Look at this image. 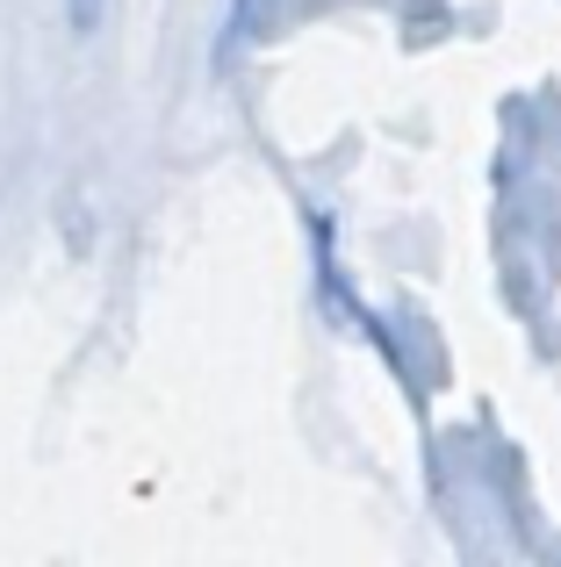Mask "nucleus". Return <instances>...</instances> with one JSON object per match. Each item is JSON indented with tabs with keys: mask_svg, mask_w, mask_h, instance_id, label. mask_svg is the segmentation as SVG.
Listing matches in <instances>:
<instances>
[{
	"mask_svg": "<svg viewBox=\"0 0 561 567\" xmlns=\"http://www.w3.org/2000/svg\"><path fill=\"white\" fill-rule=\"evenodd\" d=\"M101 8H109V0H65V14H72V29H80V37L101 22Z\"/></svg>",
	"mask_w": 561,
	"mask_h": 567,
	"instance_id": "obj_1",
	"label": "nucleus"
}]
</instances>
